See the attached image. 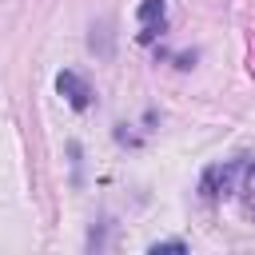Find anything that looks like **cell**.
<instances>
[{"instance_id": "277c9868", "label": "cell", "mask_w": 255, "mask_h": 255, "mask_svg": "<svg viewBox=\"0 0 255 255\" xmlns=\"http://www.w3.org/2000/svg\"><path fill=\"white\" fill-rule=\"evenodd\" d=\"M151 251H187V243L183 239H159V243H151Z\"/></svg>"}, {"instance_id": "3957f363", "label": "cell", "mask_w": 255, "mask_h": 255, "mask_svg": "<svg viewBox=\"0 0 255 255\" xmlns=\"http://www.w3.org/2000/svg\"><path fill=\"white\" fill-rule=\"evenodd\" d=\"M231 199H239L247 219H255V159L251 155H243V163H239V179H235V195Z\"/></svg>"}, {"instance_id": "6da1fadb", "label": "cell", "mask_w": 255, "mask_h": 255, "mask_svg": "<svg viewBox=\"0 0 255 255\" xmlns=\"http://www.w3.org/2000/svg\"><path fill=\"white\" fill-rule=\"evenodd\" d=\"M56 92H60L76 112L92 108V88H88V80H84L80 72H60V76H56Z\"/></svg>"}, {"instance_id": "7a4b0ae2", "label": "cell", "mask_w": 255, "mask_h": 255, "mask_svg": "<svg viewBox=\"0 0 255 255\" xmlns=\"http://www.w3.org/2000/svg\"><path fill=\"white\" fill-rule=\"evenodd\" d=\"M163 12H167V4H163V0H143V4L135 8L139 40H143V44H151V40L159 36V28H163Z\"/></svg>"}]
</instances>
